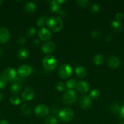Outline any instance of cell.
I'll list each match as a JSON object with an SVG mask.
<instances>
[{
    "mask_svg": "<svg viewBox=\"0 0 124 124\" xmlns=\"http://www.w3.org/2000/svg\"><path fill=\"white\" fill-rule=\"evenodd\" d=\"M107 64L111 69H115L120 66V61L117 57L111 56L108 57L107 59Z\"/></svg>",
    "mask_w": 124,
    "mask_h": 124,
    "instance_id": "obj_9",
    "label": "cell"
},
{
    "mask_svg": "<svg viewBox=\"0 0 124 124\" xmlns=\"http://www.w3.org/2000/svg\"><path fill=\"white\" fill-rule=\"evenodd\" d=\"M47 17L46 16H43L40 17L36 21V24L38 27H41L42 26H43L44 24H45V23H46L47 21Z\"/></svg>",
    "mask_w": 124,
    "mask_h": 124,
    "instance_id": "obj_26",
    "label": "cell"
},
{
    "mask_svg": "<svg viewBox=\"0 0 124 124\" xmlns=\"http://www.w3.org/2000/svg\"><path fill=\"white\" fill-rule=\"evenodd\" d=\"M49 112V108L48 107L44 104H40L37 105L35 108V115L40 117H43L47 116Z\"/></svg>",
    "mask_w": 124,
    "mask_h": 124,
    "instance_id": "obj_7",
    "label": "cell"
},
{
    "mask_svg": "<svg viewBox=\"0 0 124 124\" xmlns=\"http://www.w3.org/2000/svg\"><path fill=\"white\" fill-rule=\"evenodd\" d=\"M2 98H3V94H2V93L0 92V102L2 100Z\"/></svg>",
    "mask_w": 124,
    "mask_h": 124,
    "instance_id": "obj_43",
    "label": "cell"
},
{
    "mask_svg": "<svg viewBox=\"0 0 124 124\" xmlns=\"http://www.w3.org/2000/svg\"><path fill=\"white\" fill-rule=\"evenodd\" d=\"M1 76L6 81H13L17 77V71L13 68L8 67L2 71Z\"/></svg>",
    "mask_w": 124,
    "mask_h": 124,
    "instance_id": "obj_6",
    "label": "cell"
},
{
    "mask_svg": "<svg viewBox=\"0 0 124 124\" xmlns=\"http://www.w3.org/2000/svg\"><path fill=\"white\" fill-rule=\"evenodd\" d=\"M122 106L124 107V101L123 102V103H122Z\"/></svg>",
    "mask_w": 124,
    "mask_h": 124,
    "instance_id": "obj_46",
    "label": "cell"
},
{
    "mask_svg": "<svg viewBox=\"0 0 124 124\" xmlns=\"http://www.w3.org/2000/svg\"><path fill=\"white\" fill-rule=\"evenodd\" d=\"M55 47V44L53 42L47 41L41 46V50L44 53H51L54 51Z\"/></svg>",
    "mask_w": 124,
    "mask_h": 124,
    "instance_id": "obj_13",
    "label": "cell"
},
{
    "mask_svg": "<svg viewBox=\"0 0 124 124\" xmlns=\"http://www.w3.org/2000/svg\"><path fill=\"white\" fill-rule=\"evenodd\" d=\"M43 64L47 70H53L57 66V60L53 56L47 55L43 58Z\"/></svg>",
    "mask_w": 124,
    "mask_h": 124,
    "instance_id": "obj_3",
    "label": "cell"
},
{
    "mask_svg": "<svg viewBox=\"0 0 124 124\" xmlns=\"http://www.w3.org/2000/svg\"><path fill=\"white\" fill-rule=\"evenodd\" d=\"M3 54V50L2 49V48L0 47V57Z\"/></svg>",
    "mask_w": 124,
    "mask_h": 124,
    "instance_id": "obj_44",
    "label": "cell"
},
{
    "mask_svg": "<svg viewBox=\"0 0 124 124\" xmlns=\"http://www.w3.org/2000/svg\"><path fill=\"white\" fill-rule=\"evenodd\" d=\"M22 99L24 101H31L34 98V91L31 87H27L21 94Z\"/></svg>",
    "mask_w": 124,
    "mask_h": 124,
    "instance_id": "obj_11",
    "label": "cell"
},
{
    "mask_svg": "<svg viewBox=\"0 0 124 124\" xmlns=\"http://www.w3.org/2000/svg\"></svg>",
    "mask_w": 124,
    "mask_h": 124,
    "instance_id": "obj_48",
    "label": "cell"
},
{
    "mask_svg": "<svg viewBox=\"0 0 124 124\" xmlns=\"http://www.w3.org/2000/svg\"><path fill=\"white\" fill-rule=\"evenodd\" d=\"M57 119L55 116H49L46 119L44 124H57Z\"/></svg>",
    "mask_w": 124,
    "mask_h": 124,
    "instance_id": "obj_27",
    "label": "cell"
},
{
    "mask_svg": "<svg viewBox=\"0 0 124 124\" xmlns=\"http://www.w3.org/2000/svg\"><path fill=\"white\" fill-rule=\"evenodd\" d=\"M117 124H124V119H120Z\"/></svg>",
    "mask_w": 124,
    "mask_h": 124,
    "instance_id": "obj_42",
    "label": "cell"
},
{
    "mask_svg": "<svg viewBox=\"0 0 124 124\" xmlns=\"http://www.w3.org/2000/svg\"><path fill=\"white\" fill-rule=\"evenodd\" d=\"M38 33L40 38L44 41H49L52 37V34L51 31L44 27L40 28L38 31Z\"/></svg>",
    "mask_w": 124,
    "mask_h": 124,
    "instance_id": "obj_8",
    "label": "cell"
},
{
    "mask_svg": "<svg viewBox=\"0 0 124 124\" xmlns=\"http://www.w3.org/2000/svg\"><path fill=\"white\" fill-rule=\"evenodd\" d=\"M21 88V86L19 82H15L11 85L10 90L12 93H13V94H18L20 92Z\"/></svg>",
    "mask_w": 124,
    "mask_h": 124,
    "instance_id": "obj_21",
    "label": "cell"
},
{
    "mask_svg": "<svg viewBox=\"0 0 124 124\" xmlns=\"http://www.w3.org/2000/svg\"><path fill=\"white\" fill-rule=\"evenodd\" d=\"M0 124H9V123L6 120H1L0 121Z\"/></svg>",
    "mask_w": 124,
    "mask_h": 124,
    "instance_id": "obj_41",
    "label": "cell"
},
{
    "mask_svg": "<svg viewBox=\"0 0 124 124\" xmlns=\"http://www.w3.org/2000/svg\"><path fill=\"white\" fill-rule=\"evenodd\" d=\"M91 36L94 39H99L102 35H101V33L100 31H97V30H94L91 32Z\"/></svg>",
    "mask_w": 124,
    "mask_h": 124,
    "instance_id": "obj_34",
    "label": "cell"
},
{
    "mask_svg": "<svg viewBox=\"0 0 124 124\" xmlns=\"http://www.w3.org/2000/svg\"><path fill=\"white\" fill-rule=\"evenodd\" d=\"M89 86V84L85 81H80L78 82L77 85L76 89L79 92L81 93H85L88 92Z\"/></svg>",
    "mask_w": 124,
    "mask_h": 124,
    "instance_id": "obj_15",
    "label": "cell"
},
{
    "mask_svg": "<svg viewBox=\"0 0 124 124\" xmlns=\"http://www.w3.org/2000/svg\"><path fill=\"white\" fill-rule=\"evenodd\" d=\"M32 72V69L30 66L27 65H22L19 67L18 69V73L21 77H26L29 76Z\"/></svg>",
    "mask_w": 124,
    "mask_h": 124,
    "instance_id": "obj_14",
    "label": "cell"
},
{
    "mask_svg": "<svg viewBox=\"0 0 124 124\" xmlns=\"http://www.w3.org/2000/svg\"><path fill=\"white\" fill-rule=\"evenodd\" d=\"M120 119H124V107H121V110H120V113H119Z\"/></svg>",
    "mask_w": 124,
    "mask_h": 124,
    "instance_id": "obj_38",
    "label": "cell"
},
{
    "mask_svg": "<svg viewBox=\"0 0 124 124\" xmlns=\"http://www.w3.org/2000/svg\"><path fill=\"white\" fill-rule=\"evenodd\" d=\"M21 111L26 115H30L32 113V108L31 106L28 104H24L22 105L21 107Z\"/></svg>",
    "mask_w": 124,
    "mask_h": 124,
    "instance_id": "obj_24",
    "label": "cell"
},
{
    "mask_svg": "<svg viewBox=\"0 0 124 124\" xmlns=\"http://www.w3.org/2000/svg\"><path fill=\"white\" fill-rule=\"evenodd\" d=\"M39 43H40V42H39V41L38 39H35L33 41V44L35 45V46H38L39 44Z\"/></svg>",
    "mask_w": 124,
    "mask_h": 124,
    "instance_id": "obj_40",
    "label": "cell"
},
{
    "mask_svg": "<svg viewBox=\"0 0 124 124\" xmlns=\"http://www.w3.org/2000/svg\"><path fill=\"white\" fill-rule=\"evenodd\" d=\"M77 81L75 79H71L69 81H68V82H66V87L69 88V90H74L75 88H76L77 85Z\"/></svg>",
    "mask_w": 124,
    "mask_h": 124,
    "instance_id": "obj_22",
    "label": "cell"
},
{
    "mask_svg": "<svg viewBox=\"0 0 124 124\" xmlns=\"http://www.w3.org/2000/svg\"><path fill=\"white\" fill-rule=\"evenodd\" d=\"M66 88V85L65 84L63 83V82H59L56 85V88L60 92H62V91H64V90Z\"/></svg>",
    "mask_w": 124,
    "mask_h": 124,
    "instance_id": "obj_32",
    "label": "cell"
},
{
    "mask_svg": "<svg viewBox=\"0 0 124 124\" xmlns=\"http://www.w3.org/2000/svg\"><path fill=\"white\" fill-rule=\"evenodd\" d=\"M10 37V31L5 27H0V44L8 42Z\"/></svg>",
    "mask_w": 124,
    "mask_h": 124,
    "instance_id": "obj_10",
    "label": "cell"
},
{
    "mask_svg": "<svg viewBox=\"0 0 124 124\" xmlns=\"http://www.w3.org/2000/svg\"><path fill=\"white\" fill-rule=\"evenodd\" d=\"M100 9V7L97 4H92L90 7V12L93 14H96L98 12Z\"/></svg>",
    "mask_w": 124,
    "mask_h": 124,
    "instance_id": "obj_31",
    "label": "cell"
},
{
    "mask_svg": "<svg viewBox=\"0 0 124 124\" xmlns=\"http://www.w3.org/2000/svg\"><path fill=\"white\" fill-rule=\"evenodd\" d=\"M0 115H1V114H0Z\"/></svg>",
    "mask_w": 124,
    "mask_h": 124,
    "instance_id": "obj_47",
    "label": "cell"
},
{
    "mask_svg": "<svg viewBox=\"0 0 124 124\" xmlns=\"http://www.w3.org/2000/svg\"><path fill=\"white\" fill-rule=\"evenodd\" d=\"M100 96V92L97 89H93L92 90H91V92H90V98H91L92 99H96L99 97Z\"/></svg>",
    "mask_w": 124,
    "mask_h": 124,
    "instance_id": "obj_30",
    "label": "cell"
},
{
    "mask_svg": "<svg viewBox=\"0 0 124 124\" xmlns=\"http://www.w3.org/2000/svg\"><path fill=\"white\" fill-rule=\"evenodd\" d=\"M77 98V95L75 92L72 90H68L63 94L62 100L66 105H71L76 101Z\"/></svg>",
    "mask_w": 124,
    "mask_h": 124,
    "instance_id": "obj_4",
    "label": "cell"
},
{
    "mask_svg": "<svg viewBox=\"0 0 124 124\" xmlns=\"http://www.w3.org/2000/svg\"><path fill=\"white\" fill-rule=\"evenodd\" d=\"M36 32V29L35 27H29V29H27L26 31V35L27 36H29V37H32V36H34L35 35Z\"/></svg>",
    "mask_w": 124,
    "mask_h": 124,
    "instance_id": "obj_28",
    "label": "cell"
},
{
    "mask_svg": "<svg viewBox=\"0 0 124 124\" xmlns=\"http://www.w3.org/2000/svg\"><path fill=\"white\" fill-rule=\"evenodd\" d=\"M10 102L12 104L14 105H19L21 103V100L18 96H12L10 98Z\"/></svg>",
    "mask_w": 124,
    "mask_h": 124,
    "instance_id": "obj_29",
    "label": "cell"
},
{
    "mask_svg": "<svg viewBox=\"0 0 124 124\" xmlns=\"http://www.w3.org/2000/svg\"><path fill=\"white\" fill-rule=\"evenodd\" d=\"M121 110V107L117 103H113L109 107V110L113 113H119Z\"/></svg>",
    "mask_w": 124,
    "mask_h": 124,
    "instance_id": "obj_23",
    "label": "cell"
},
{
    "mask_svg": "<svg viewBox=\"0 0 124 124\" xmlns=\"http://www.w3.org/2000/svg\"><path fill=\"white\" fill-rule=\"evenodd\" d=\"M105 39L107 41H111L112 40V37L110 36V35H106V36L105 37Z\"/></svg>",
    "mask_w": 124,
    "mask_h": 124,
    "instance_id": "obj_39",
    "label": "cell"
},
{
    "mask_svg": "<svg viewBox=\"0 0 124 124\" xmlns=\"http://www.w3.org/2000/svg\"><path fill=\"white\" fill-rule=\"evenodd\" d=\"M6 85V81L2 78L1 75H0V89H2Z\"/></svg>",
    "mask_w": 124,
    "mask_h": 124,
    "instance_id": "obj_35",
    "label": "cell"
},
{
    "mask_svg": "<svg viewBox=\"0 0 124 124\" xmlns=\"http://www.w3.org/2000/svg\"><path fill=\"white\" fill-rule=\"evenodd\" d=\"M93 61L96 65H102V64H103V62H104V58L101 54H96L94 57Z\"/></svg>",
    "mask_w": 124,
    "mask_h": 124,
    "instance_id": "obj_25",
    "label": "cell"
},
{
    "mask_svg": "<svg viewBox=\"0 0 124 124\" xmlns=\"http://www.w3.org/2000/svg\"><path fill=\"white\" fill-rule=\"evenodd\" d=\"M58 118L63 122H69L74 117V111L69 108H64L58 111Z\"/></svg>",
    "mask_w": 124,
    "mask_h": 124,
    "instance_id": "obj_2",
    "label": "cell"
},
{
    "mask_svg": "<svg viewBox=\"0 0 124 124\" xmlns=\"http://www.w3.org/2000/svg\"><path fill=\"white\" fill-rule=\"evenodd\" d=\"M89 1H88V0H78L76 1V3L77 4V5L80 7H85L88 5Z\"/></svg>",
    "mask_w": 124,
    "mask_h": 124,
    "instance_id": "obj_33",
    "label": "cell"
},
{
    "mask_svg": "<svg viewBox=\"0 0 124 124\" xmlns=\"http://www.w3.org/2000/svg\"><path fill=\"white\" fill-rule=\"evenodd\" d=\"M50 10L51 12L53 13H58L61 10L60 9V4L57 2V1H51L50 4Z\"/></svg>",
    "mask_w": 124,
    "mask_h": 124,
    "instance_id": "obj_19",
    "label": "cell"
},
{
    "mask_svg": "<svg viewBox=\"0 0 124 124\" xmlns=\"http://www.w3.org/2000/svg\"><path fill=\"white\" fill-rule=\"evenodd\" d=\"M72 70L69 65L63 64L60 65L58 70V73L60 77L62 79H68L71 76Z\"/></svg>",
    "mask_w": 124,
    "mask_h": 124,
    "instance_id": "obj_5",
    "label": "cell"
},
{
    "mask_svg": "<svg viewBox=\"0 0 124 124\" xmlns=\"http://www.w3.org/2000/svg\"><path fill=\"white\" fill-rule=\"evenodd\" d=\"M79 104L83 110H88L91 105V98L88 96H82L79 99Z\"/></svg>",
    "mask_w": 124,
    "mask_h": 124,
    "instance_id": "obj_12",
    "label": "cell"
},
{
    "mask_svg": "<svg viewBox=\"0 0 124 124\" xmlns=\"http://www.w3.org/2000/svg\"><path fill=\"white\" fill-rule=\"evenodd\" d=\"M17 42L20 45L24 44L26 42L25 38H24V37H23V36H19V37H18V39H17Z\"/></svg>",
    "mask_w": 124,
    "mask_h": 124,
    "instance_id": "obj_36",
    "label": "cell"
},
{
    "mask_svg": "<svg viewBox=\"0 0 124 124\" xmlns=\"http://www.w3.org/2000/svg\"><path fill=\"white\" fill-rule=\"evenodd\" d=\"M2 2H3V1H1V0H0V5L2 4Z\"/></svg>",
    "mask_w": 124,
    "mask_h": 124,
    "instance_id": "obj_45",
    "label": "cell"
},
{
    "mask_svg": "<svg viewBox=\"0 0 124 124\" xmlns=\"http://www.w3.org/2000/svg\"><path fill=\"white\" fill-rule=\"evenodd\" d=\"M124 16V14H123L122 12H119V13H117L116 14V16H115V18H116L117 21H120L121 19H123Z\"/></svg>",
    "mask_w": 124,
    "mask_h": 124,
    "instance_id": "obj_37",
    "label": "cell"
},
{
    "mask_svg": "<svg viewBox=\"0 0 124 124\" xmlns=\"http://www.w3.org/2000/svg\"><path fill=\"white\" fill-rule=\"evenodd\" d=\"M111 27L115 31L120 32L123 29V25L122 23L117 20H114L111 23Z\"/></svg>",
    "mask_w": 124,
    "mask_h": 124,
    "instance_id": "obj_20",
    "label": "cell"
},
{
    "mask_svg": "<svg viewBox=\"0 0 124 124\" xmlns=\"http://www.w3.org/2000/svg\"><path fill=\"white\" fill-rule=\"evenodd\" d=\"M24 9L27 13H32L36 10V5L32 1H28L24 5Z\"/></svg>",
    "mask_w": 124,
    "mask_h": 124,
    "instance_id": "obj_18",
    "label": "cell"
},
{
    "mask_svg": "<svg viewBox=\"0 0 124 124\" xmlns=\"http://www.w3.org/2000/svg\"><path fill=\"white\" fill-rule=\"evenodd\" d=\"M29 56V50L26 47L19 48L17 53V57L20 60H24Z\"/></svg>",
    "mask_w": 124,
    "mask_h": 124,
    "instance_id": "obj_16",
    "label": "cell"
},
{
    "mask_svg": "<svg viewBox=\"0 0 124 124\" xmlns=\"http://www.w3.org/2000/svg\"><path fill=\"white\" fill-rule=\"evenodd\" d=\"M47 27L52 31L57 32L61 30L63 26V21L58 16H51L46 22Z\"/></svg>",
    "mask_w": 124,
    "mask_h": 124,
    "instance_id": "obj_1",
    "label": "cell"
},
{
    "mask_svg": "<svg viewBox=\"0 0 124 124\" xmlns=\"http://www.w3.org/2000/svg\"><path fill=\"white\" fill-rule=\"evenodd\" d=\"M75 75L79 78H83L86 76V74H87V71H86V69L81 65L75 68Z\"/></svg>",
    "mask_w": 124,
    "mask_h": 124,
    "instance_id": "obj_17",
    "label": "cell"
}]
</instances>
